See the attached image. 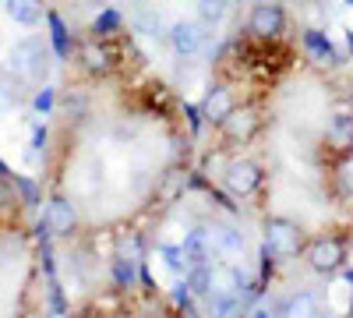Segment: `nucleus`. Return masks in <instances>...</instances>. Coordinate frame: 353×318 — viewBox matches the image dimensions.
Returning a JSON list of instances; mask_svg holds the SVG:
<instances>
[{
  "label": "nucleus",
  "instance_id": "1",
  "mask_svg": "<svg viewBox=\"0 0 353 318\" xmlns=\"http://www.w3.org/2000/svg\"><path fill=\"white\" fill-rule=\"evenodd\" d=\"M304 248V230L297 219H286V216H269L265 219V255H276V258H290Z\"/></svg>",
  "mask_w": 353,
  "mask_h": 318
},
{
  "label": "nucleus",
  "instance_id": "2",
  "mask_svg": "<svg viewBox=\"0 0 353 318\" xmlns=\"http://www.w3.org/2000/svg\"><path fill=\"white\" fill-rule=\"evenodd\" d=\"M8 68L21 78H32V81H43L46 71H50V57H46V46L39 39H21L11 46L8 53Z\"/></svg>",
  "mask_w": 353,
  "mask_h": 318
},
{
  "label": "nucleus",
  "instance_id": "3",
  "mask_svg": "<svg viewBox=\"0 0 353 318\" xmlns=\"http://www.w3.org/2000/svg\"><path fill=\"white\" fill-rule=\"evenodd\" d=\"M343 262H346V244H343V237L321 234V237H314V241L307 244V266H311L314 272L332 276V272L343 269Z\"/></svg>",
  "mask_w": 353,
  "mask_h": 318
},
{
  "label": "nucleus",
  "instance_id": "4",
  "mask_svg": "<svg viewBox=\"0 0 353 318\" xmlns=\"http://www.w3.org/2000/svg\"><path fill=\"white\" fill-rule=\"evenodd\" d=\"M223 184H226L230 195L248 198L261 188V166L254 159H230L226 170H223Z\"/></svg>",
  "mask_w": 353,
  "mask_h": 318
},
{
  "label": "nucleus",
  "instance_id": "5",
  "mask_svg": "<svg viewBox=\"0 0 353 318\" xmlns=\"http://www.w3.org/2000/svg\"><path fill=\"white\" fill-rule=\"evenodd\" d=\"M286 25V14L279 4H272V0H265V4H254L251 8V18H248V28L258 36V39H276L283 32Z\"/></svg>",
  "mask_w": 353,
  "mask_h": 318
},
{
  "label": "nucleus",
  "instance_id": "6",
  "mask_svg": "<svg viewBox=\"0 0 353 318\" xmlns=\"http://www.w3.org/2000/svg\"><path fill=\"white\" fill-rule=\"evenodd\" d=\"M223 128V135L230 138V141H251L254 135H258V128H261V117H258V110L254 106H233V113L219 124Z\"/></svg>",
  "mask_w": 353,
  "mask_h": 318
},
{
  "label": "nucleus",
  "instance_id": "7",
  "mask_svg": "<svg viewBox=\"0 0 353 318\" xmlns=\"http://www.w3.org/2000/svg\"><path fill=\"white\" fill-rule=\"evenodd\" d=\"M233 106H237V99H233V92L226 85H212L201 99V113H205V121H212V124H223L233 113Z\"/></svg>",
  "mask_w": 353,
  "mask_h": 318
},
{
  "label": "nucleus",
  "instance_id": "8",
  "mask_svg": "<svg viewBox=\"0 0 353 318\" xmlns=\"http://www.w3.org/2000/svg\"><path fill=\"white\" fill-rule=\"evenodd\" d=\"M170 46L181 53V57H194L198 50H201V25L198 21H176V25H170Z\"/></svg>",
  "mask_w": 353,
  "mask_h": 318
},
{
  "label": "nucleus",
  "instance_id": "9",
  "mask_svg": "<svg viewBox=\"0 0 353 318\" xmlns=\"http://www.w3.org/2000/svg\"><path fill=\"white\" fill-rule=\"evenodd\" d=\"M46 226H50V234L57 237H68L71 230L78 226V212L68 198H53L50 206H46Z\"/></svg>",
  "mask_w": 353,
  "mask_h": 318
},
{
  "label": "nucleus",
  "instance_id": "10",
  "mask_svg": "<svg viewBox=\"0 0 353 318\" xmlns=\"http://www.w3.org/2000/svg\"><path fill=\"white\" fill-rule=\"evenodd\" d=\"M209 241H212V251H219L223 258L241 255V248H244V237L237 234V230H226V226H216L209 234Z\"/></svg>",
  "mask_w": 353,
  "mask_h": 318
},
{
  "label": "nucleus",
  "instance_id": "11",
  "mask_svg": "<svg viewBox=\"0 0 353 318\" xmlns=\"http://www.w3.org/2000/svg\"><path fill=\"white\" fill-rule=\"evenodd\" d=\"M184 283L194 297H212V269L205 262H191V272H188Z\"/></svg>",
  "mask_w": 353,
  "mask_h": 318
},
{
  "label": "nucleus",
  "instance_id": "12",
  "mask_svg": "<svg viewBox=\"0 0 353 318\" xmlns=\"http://www.w3.org/2000/svg\"><path fill=\"white\" fill-rule=\"evenodd\" d=\"M241 286H244L241 269H233V266L212 269V294H241Z\"/></svg>",
  "mask_w": 353,
  "mask_h": 318
},
{
  "label": "nucleus",
  "instance_id": "13",
  "mask_svg": "<svg viewBox=\"0 0 353 318\" xmlns=\"http://www.w3.org/2000/svg\"><path fill=\"white\" fill-rule=\"evenodd\" d=\"M78 57H81V64H85L88 71H92V74H103V71H110V61H113V57H110V50H106V46H99V43H85Z\"/></svg>",
  "mask_w": 353,
  "mask_h": 318
},
{
  "label": "nucleus",
  "instance_id": "14",
  "mask_svg": "<svg viewBox=\"0 0 353 318\" xmlns=\"http://www.w3.org/2000/svg\"><path fill=\"white\" fill-rule=\"evenodd\" d=\"M279 311H283V315H301V318H311V315H318V301H314V294L301 290V294H290V297L279 304Z\"/></svg>",
  "mask_w": 353,
  "mask_h": 318
},
{
  "label": "nucleus",
  "instance_id": "15",
  "mask_svg": "<svg viewBox=\"0 0 353 318\" xmlns=\"http://www.w3.org/2000/svg\"><path fill=\"white\" fill-rule=\"evenodd\" d=\"M184 255H188V262H205L209 258V248H212V241L205 237V230H191V234L184 237Z\"/></svg>",
  "mask_w": 353,
  "mask_h": 318
},
{
  "label": "nucleus",
  "instance_id": "16",
  "mask_svg": "<svg viewBox=\"0 0 353 318\" xmlns=\"http://www.w3.org/2000/svg\"><path fill=\"white\" fill-rule=\"evenodd\" d=\"M8 14H11L18 25H36V21H39L36 0H8Z\"/></svg>",
  "mask_w": 353,
  "mask_h": 318
},
{
  "label": "nucleus",
  "instance_id": "17",
  "mask_svg": "<svg viewBox=\"0 0 353 318\" xmlns=\"http://www.w3.org/2000/svg\"><path fill=\"white\" fill-rule=\"evenodd\" d=\"M226 11H230L226 0H198V18H201V25H219V21L226 18Z\"/></svg>",
  "mask_w": 353,
  "mask_h": 318
},
{
  "label": "nucleus",
  "instance_id": "18",
  "mask_svg": "<svg viewBox=\"0 0 353 318\" xmlns=\"http://www.w3.org/2000/svg\"><path fill=\"white\" fill-rule=\"evenodd\" d=\"M332 141H336L339 149L353 146V121H350V117H336V124H332Z\"/></svg>",
  "mask_w": 353,
  "mask_h": 318
},
{
  "label": "nucleus",
  "instance_id": "19",
  "mask_svg": "<svg viewBox=\"0 0 353 318\" xmlns=\"http://www.w3.org/2000/svg\"><path fill=\"white\" fill-rule=\"evenodd\" d=\"M117 258H121V262H138L141 258V241L138 237H121V244H117Z\"/></svg>",
  "mask_w": 353,
  "mask_h": 318
},
{
  "label": "nucleus",
  "instance_id": "20",
  "mask_svg": "<svg viewBox=\"0 0 353 318\" xmlns=\"http://www.w3.org/2000/svg\"><path fill=\"white\" fill-rule=\"evenodd\" d=\"M138 28H141L145 36H163V21H159V14H152V11L138 14Z\"/></svg>",
  "mask_w": 353,
  "mask_h": 318
},
{
  "label": "nucleus",
  "instance_id": "21",
  "mask_svg": "<svg viewBox=\"0 0 353 318\" xmlns=\"http://www.w3.org/2000/svg\"><path fill=\"white\" fill-rule=\"evenodd\" d=\"M163 258H166V266H170L173 272H181V269H184V258H188V255H184V248H176V244H166V248H163Z\"/></svg>",
  "mask_w": 353,
  "mask_h": 318
},
{
  "label": "nucleus",
  "instance_id": "22",
  "mask_svg": "<svg viewBox=\"0 0 353 318\" xmlns=\"http://www.w3.org/2000/svg\"><path fill=\"white\" fill-rule=\"evenodd\" d=\"M307 46H311V50L321 57V61H325V57L332 61V46H329V39H321L318 32H311V36H307Z\"/></svg>",
  "mask_w": 353,
  "mask_h": 318
},
{
  "label": "nucleus",
  "instance_id": "23",
  "mask_svg": "<svg viewBox=\"0 0 353 318\" xmlns=\"http://www.w3.org/2000/svg\"><path fill=\"white\" fill-rule=\"evenodd\" d=\"M18 188H21V195H25V201H32V206H36V201H39V195H36V188H32V184H28V181H18Z\"/></svg>",
  "mask_w": 353,
  "mask_h": 318
},
{
  "label": "nucleus",
  "instance_id": "24",
  "mask_svg": "<svg viewBox=\"0 0 353 318\" xmlns=\"http://www.w3.org/2000/svg\"><path fill=\"white\" fill-rule=\"evenodd\" d=\"M46 106H50V92H39L36 96V110H46Z\"/></svg>",
  "mask_w": 353,
  "mask_h": 318
},
{
  "label": "nucleus",
  "instance_id": "25",
  "mask_svg": "<svg viewBox=\"0 0 353 318\" xmlns=\"http://www.w3.org/2000/svg\"><path fill=\"white\" fill-rule=\"evenodd\" d=\"M11 201V191H8V184H0V206H8Z\"/></svg>",
  "mask_w": 353,
  "mask_h": 318
},
{
  "label": "nucleus",
  "instance_id": "26",
  "mask_svg": "<svg viewBox=\"0 0 353 318\" xmlns=\"http://www.w3.org/2000/svg\"><path fill=\"white\" fill-rule=\"evenodd\" d=\"M4 173H8V170H4V163H0V177H4Z\"/></svg>",
  "mask_w": 353,
  "mask_h": 318
},
{
  "label": "nucleus",
  "instance_id": "27",
  "mask_svg": "<svg viewBox=\"0 0 353 318\" xmlns=\"http://www.w3.org/2000/svg\"><path fill=\"white\" fill-rule=\"evenodd\" d=\"M350 311H353V294H350Z\"/></svg>",
  "mask_w": 353,
  "mask_h": 318
}]
</instances>
